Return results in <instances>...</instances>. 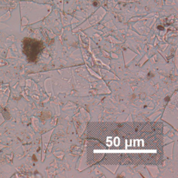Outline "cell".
I'll use <instances>...</instances> for the list:
<instances>
[{
    "label": "cell",
    "instance_id": "obj_1",
    "mask_svg": "<svg viewBox=\"0 0 178 178\" xmlns=\"http://www.w3.org/2000/svg\"><path fill=\"white\" fill-rule=\"evenodd\" d=\"M88 161L94 164H154L162 158V128L156 123H102L90 128Z\"/></svg>",
    "mask_w": 178,
    "mask_h": 178
},
{
    "label": "cell",
    "instance_id": "obj_2",
    "mask_svg": "<svg viewBox=\"0 0 178 178\" xmlns=\"http://www.w3.org/2000/svg\"><path fill=\"white\" fill-rule=\"evenodd\" d=\"M40 45L37 41L32 39H26L24 45V51H25L26 56L31 61L35 60L37 56L38 50H40Z\"/></svg>",
    "mask_w": 178,
    "mask_h": 178
}]
</instances>
